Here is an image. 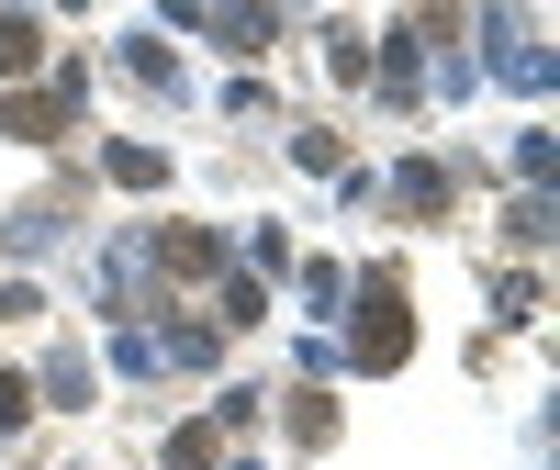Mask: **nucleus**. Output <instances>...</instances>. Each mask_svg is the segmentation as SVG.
Instances as JSON below:
<instances>
[{"mask_svg":"<svg viewBox=\"0 0 560 470\" xmlns=\"http://www.w3.org/2000/svg\"><path fill=\"white\" fill-rule=\"evenodd\" d=\"M359 359H370V369H393V359H404V292H393V280H382V292H370V325H359Z\"/></svg>","mask_w":560,"mask_h":470,"instance_id":"obj_1","label":"nucleus"},{"mask_svg":"<svg viewBox=\"0 0 560 470\" xmlns=\"http://www.w3.org/2000/svg\"><path fill=\"white\" fill-rule=\"evenodd\" d=\"M113 179H124V191H158L168 157H158V146H113Z\"/></svg>","mask_w":560,"mask_h":470,"instance_id":"obj_2","label":"nucleus"},{"mask_svg":"<svg viewBox=\"0 0 560 470\" xmlns=\"http://www.w3.org/2000/svg\"><path fill=\"white\" fill-rule=\"evenodd\" d=\"M34 57H45V34L34 23H0V68H34Z\"/></svg>","mask_w":560,"mask_h":470,"instance_id":"obj_3","label":"nucleus"}]
</instances>
